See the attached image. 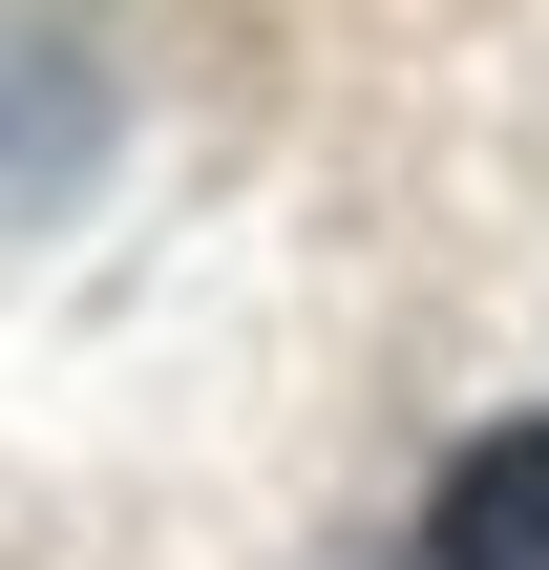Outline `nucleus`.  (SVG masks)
<instances>
[{"label": "nucleus", "mask_w": 549, "mask_h": 570, "mask_svg": "<svg viewBox=\"0 0 549 570\" xmlns=\"http://www.w3.org/2000/svg\"><path fill=\"white\" fill-rule=\"evenodd\" d=\"M423 570H549V423H487L423 508Z\"/></svg>", "instance_id": "obj_1"}]
</instances>
